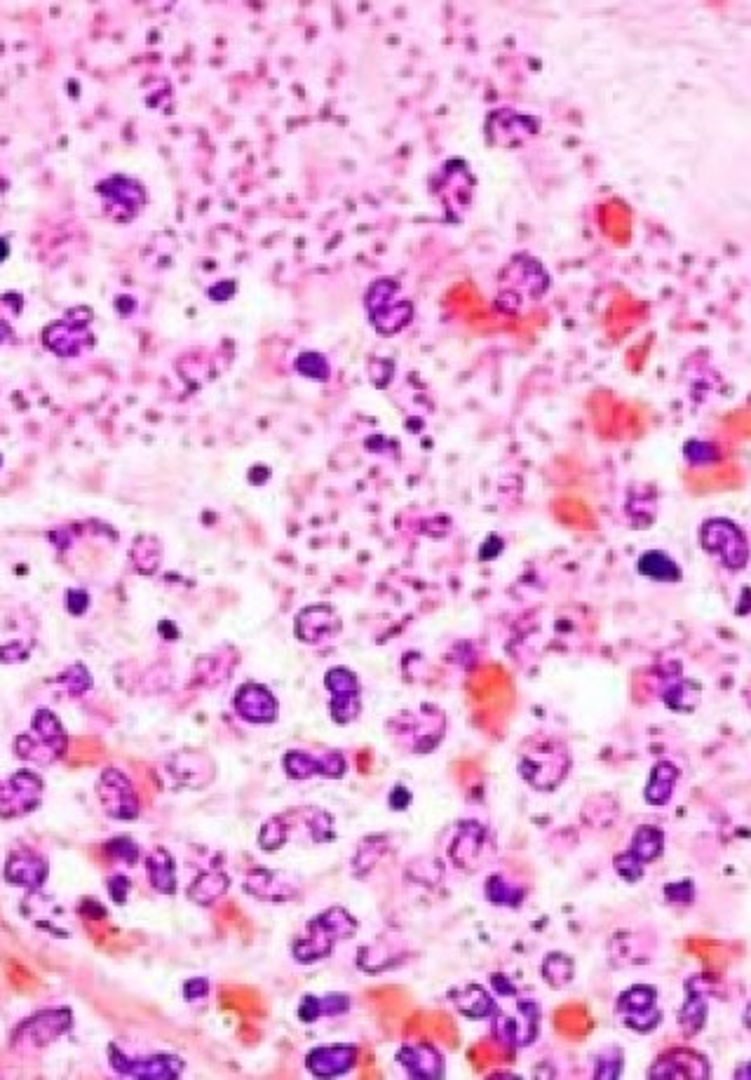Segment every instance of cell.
<instances>
[{
  "instance_id": "1",
  "label": "cell",
  "mask_w": 751,
  "mask_h": 1080,
  "mask_svg": "<svg viewBox=\"0 0 751 1080\" xmlns=\"http://www.w3.org/2000/svg\"><path fill=\"white\" fill-rule=\"evenodd\" d=\"M357 930H360V923H357V918L350 914L348 909H343V907L324 909L320 911V914H315L313 918H310V921L306 923V930H303V935L292 944L294 961L301 965H313L317 961H324V958L331 956V951H334L338 942L350 940Z\"/></svg>"
},
{
  "instance_id": "2",
  "label": "cell",
  "mask_w": 751,
  "mask_h": 1080,
  "mask_svg": "<svg viewBox=\"0 0 751 1080\" xmlns=\"http://www.w3.org/2000/svg\"><path fill=\"white\" fill-rule=\"evenodd\" d=\"M700 545L707 555L716 557L723 569L744 571L751 559V545L742 526L733 519L714 517L700 526Z\"/></svg>"
},
{
  "instance_id": "3",
  "label": "cell",
  "mask_w": 751,
  "mask_h": 1080,
  "mask_svg": "<svg viewBox=\"0 0 751 1080\" xmlns=\"http://www.w3.org/2000/svg\"><path fill=\"white\" fill-rule=\"evenodd\" d=\"M369 322L381 336H395L414 317V303L399 294V285L392 280H378L367 294Z\"/></svg>"
},
{
  "instance_id": "4",
  "label": "cell",
  "mask_w": 751,
  "mask_h": 1080,
  "mask_svg": "<svg viewBox=\"0 0 751 1080\" xmlns=\"http://www.w3.org/2000/svg\"><path fill=\"white\" fill-rule=\"evenodd\" d=\"M568 752L564 745L559 742H540L536 747L524 749L522 759H519V775L529 782L533 789L540 792H550V789L559 787V782L568 775Z\"/></svg>"
},
{
  "instance_id": "5",
  "label": "cell",
  "mask_w": 751,
  "mask_h": 1080,
  "mask_svg": "<svg viewBox=\"0 0 751 1080\" xmlns=\"http://www.w3.org/2000/svg\"><path fill=\"white\" fill-rule=\"evenodd\" d=\"M324 688L329 691V717L338 726H348L362 714V681L345 665L329 667L324 674Z\"/></svg>"
},
{
  "instance_id": "6",
  "label": "cell",
  "mask_w": 751,
  "mask_h": 1080,
  "mask_svg": "<svg viewBox=\"0 0 751 1080\" xmlns=\"http://www.w3.org/2000/svg\"><path fill=\"white\" fill-rule=\"evenodd\" d=\"M282 768L287 778L292 780H310V778H329L341 780L348 773V761L338 749H322V752H308V749H289L282 756Z\"/></svg>"
},
{
  "instance_id": "7",
  "label": "cell",
  "mask_w": 751,
  "mask_h": 1080,
  "mask_svg": "<svg viewBox=\"0 0 751 1080\" xmlns=\"http://www.w3.org/2000/svg\"><path fill=\"white\" fill-rule=\"evenodd\" d=\"M615 1012L632 1031L651 1034L662 1019L658 1010V991H655V987H648V984H634V987L622 991L618 1003H615Z\"/></svg>"
},
{
  "instance_id": "8",
  "label": "cell",
  "mask_w": 751,
  "mask_h": 1080,
  "mask_svg": "<svg viewBox=\"0 0 751 1080\" xmlns=\"http://www.w3.org/2000/svg\"><path fill=\"white\" fill-rule=\"evenodd\" d=\"M111 1057V1066L123 1076L132 1078H160V1080H172L179 1078L184 1073L186 1062L177 1055H167V1052H158V1055H146V1057H130L123 1050L111 1045L108 1050Z\"/></svg>"
},
{
  "instance_id": "9",
  "label": "cell",
  "mask_w": 751,
  "mask_h": 1080,
  "mask_svg": "<svg viewBox=\"0 0 751 1080\" xmlns=\"http://www.w3.org/2000/svg\"><path fill=\"white\" fill-rule=\"evenodd\" d=\"M101 806L115 820L139 818V796L134 792L130 778L118 768H106L99 778Z\"/></svg>"
},
{
  "instance_id": "10",
  "label": "cell",
  "mask_w": 751,
  "mask_h": 1080,
  "mask_svg": "<svg viewBox=\"0 0 751 1080\" xmlns=\"http://www.w3.org/2000/svg\"><path fill=\"white\" fill-rule=\"evenodd\" d=\"M233 710L247 724L268 726L275 724L277 717H280V702H277L275 693L268 686L259 684V681H247L235 691Z\"/></svg>"
},
{
  "instance_id": "11",
  "label": "cell",
  "mask_w": 751,
  "mask_h": 1080,
  "mask_svg": "<svg viewBox=\"0 0 751 1080\" xmlns=\"http://www.w3.org/2000/svg\"><path fill=\"white\" fill-rule=\"evenodd\" d=\"M43 782L38 775L19 771L10 780L0 782V818H19L38 806Z\"/></svg>"
},
{
  "instance_id": "12",
  "label": "cell",
  "mask_w": 751,
  "mask_h": 1080,
  "mask_svg": "<svg viewBox=\"0 0 751 1080\" xmlns=\"http://www.w3.org/2000/svg\"><path fill=\"white\" fill-rule=\"evenodd\" d=\"M357 1059H360V1048L355 1043L317 1045L306 1055V1069L315 1078H336L353 1071Z\"/></svg>"
},
{
  "instance_id": "13",
  "label": "cell",
  "mask_w": 751,
  "mask_h": 1080,
  "mask_svg": "<svg viewBox=\"0 0 751 1080\" xmlns=\"http://www.w3.org/2000/svg\"><path fill=\"white\" fill-rule=\"evenodd\" d=\"M489 843V834L486 827L479 825L475 820H463L453 832V839L449 843V857L453 864L465 872H475L482 864V855Z\"/></svg>"
},
{
  "instance_id": "14",
  "label": "cell",
  "mask_w": 751,
  "mask_h": 1080,
  "mask_svg": "<svg viewBox=\"0 0 751 1080\" xmlns=\"http://www.w3.org/2000/svg\"><path fill=\"white\" fill-rule=\"evenodd\" d=\"M19 740L29 742V747H31L19 756L26 761H38V756H40L38 752H43V764H50V761L57 759V756L64 752V742H66L62 726H59V721L54 719L47 710H40L36 717H33L31 738L29 735H22Z\"/></svg>"
},
{
  "instance_id": "15",
  "label": "cell",
  "mask_w": 751,
  "mask_h": 1080,
  "mask_svg": "<svg viewBox=\"0 0 751 1080\" xmlns=\"http://www.w3.org/2000/svg\"><path fill=\"white\" fill-rule=\"evenodd\" d=\"M341 627V616H338V611L329 604L306 606L294 620V634L303 644H320V641L336 637V634L341 632Z\"/></svg>"
},
{
  "instance_id": "16",
  "label": "cell",
  "mask_w": 751,
  "mask_h": 1080,
  "mask_svg": "<svg viewBox=\"0 0 751 1080\" xmlns=\"http://www.w3.org/2000/svg\"><path fill=\"white\" fill-rule=\"evenodd\" d=\"M491 1019H493V1029H496V1036L503 1038L505 1043L510 1041L514 1045H529L533 1043V1038L538 1036L540 1012H538V1005L533 1001H519L517 1017H507L496 1008L493 1010Z\"/></svg>"
},
{
  "instance_id": "17",
  "label": "cell",
  "mask_w": 751,
  "mask_h": 1080,
  "mask_svg": "<svg viewBox=\"0 0 751 1080\" xmlns=\"http://www.w3.org/2000/svg\"><path fill=\"white\" fill-rule=\"evenodd\" d=\"M245 890L254 900L289 902L299 895V883L273 869H252L245 879Z\"/></svg>"
},
{
  "instance_id": "18",
  "label": "cell",
  "mask_w": 751,
  "mask_h": 1080,
  "mask_svg": "<svg viewBox=\"0 0 751 1080\" xmlns=\"http://www.w3.org/2000/svg\"><path fill=\"white\" fill-rule=\"evenodd\" d=\"M395 1062L407 1071V1076L418 1080H430V1078H442L444 1076V1055L439 1052L435 1045L428 1043H414V1045H402L397 1050Z\"/></svg>"
},
{
  "instance_id": "19",
  "label": "cell",
  "mask_w": 751,
  "mask_h": 1080,
  "mask_svg": "<svg viewBox=\"0 0 751 1080\" xmlns=\"http://www.w3.org/2000/svg\"><path fill=\"white\" fill-rule=\"evenodd\" d=\"M5 876L10 883L24 888H38L43 886L47 879V864L43 857L29 853V850H19L8 857V867H5Z\"/></svg>"
},
{
  "instance_id": "20",
  "label": "cell",
  "mask_w": 751,
  "mask_h": 1080,
  "mask_svg": "<svg viewBox=\"0 0 751 1080\" xmlns=\"http://www.w3.org/2000/svg\"><path fill=\"white\" fill-rule=\"evenodd\" d=\"M637 571L653 583H681L683 580L681 564L665 550H646L639 557Z\"/></svg>"
},
{
  "instance_id": "21",
  "label": "cell",
  "mask_w": 751,
  "mask_h": 1080,
  "mask_svg": "<svg viewBox=\"0 0 751 1080\" xmlns=\"http://www.w3.org/2000/svg\"><path fill=\"white\" fill-rule=\"evenodd\" d=\"M679 775L681 771L672 761H658V764L651 768V775H648L644 799L651 803V806H665V803L672 799Z\"/></svg>"
},
{
  "instance_id": "22",
  "label": "cell",
  "mask_w": 751,
  "mask_h": 1080,
  "mask_svg": "<svg viewBox=\"0 0 751 1080\" xmlns=\"http://www.w3.org/2000/svg\"><path fill=\"white\" fill-rule=\"evenodd\" d=\"M146 874L151 886L162 895L177 893V862L165 848H155L146 857Z\"/></svg>"
},
{
  "instance_id": "23",
  "label": "cell",
  "mask_w": 751,
  "mask_h": 1080,
  "mask_svg": "<svg viewBox=\"0 0 751 1080\" xmlns=\"http://www.w3.org/2000/svg\"><path fill=\"white\" fill-rule=\"evenodd\" d=\"M350 1010V998L345 994H329L317 998L313 994L303 996L299 1003V1019L306 1024H313L322 1017H338Z\"/></svg>"
},
{
  "instance_id": "24",
  "label": "cell",
  "mask_w": 751,
  "mask_h": 1080,
  "mask_svg": "<svg viewBox=\"0 0 751 1080\" xmlns=\"http://www.w3.org/2000/svg\"><path fill=\"white\" fill-rule=\"evenodd\" d=\"M449 998L458 1008L460 1015H465L470 1019H486L493 1015V1010H496L489 991H486L484 987H479V984H468L465 989L451 991Z\"/></svg>"
},
{
  "instance_id": "25",
  "label": "cell",
  "mask_w": 751,
  "mask_h": 1080,
  "mask_svg": "<svg viewBox=\"0 0 751 1080\" xmlns=\"http://www.w3.org/2000/svg\"><path fill=\"white\" fill-rule=\"evenodd\" d=\"M627 853L646 867V864L655 862L662 853H665V834H662V829L658 827L641 825L634 829L632 843H629Z\"/></svg>"
},
{
  "instance_id": "26",
  "label": "cell",
  "mask_w": 751,
  "mask_h": 1080,
  "mask_svg": "<svg viewBox=\"0 0 751 1080\" xmlns=\"http://www.w3.org/2000/svg\"><path fill=\"white\" fill-rule=\"evenodd\" d=\"M484 895L486 900L496 907H519L524 902V888L514 886L505 879V876L493 874L484 883Z\"/></svg>"
},
{
  "instance_id": "27",
  "label": "cell",
  "mask_w": 751,
  "mask_h": 1080,
  "mask_svg": "<svg viewBox=\"0 0 751 1080\" xmlns=\"http://www.w3.org/2000/svg\"><path fill=\"white\" fill-rule=\"evenodd\" d=\"M662 700H665V705L672 707L674 712H693L700 702V686L688 679H676L674 684L665 688Z\"/></svg>"
},
{
  "instance_id": "28",
  "label": "cell",
  "mask_w": 751,
  "mask_h": 1080,
  "mask_svg": "<svg viewBox=\"0 0 751 1080\" xmlns=\"http://www.w3.org/2000/svg\"><path fill=\"white\" fill-rule=\"evenodd\" d=\"M230 888V879L226 874H202L198 881L188 888V897L198 904H212Z\"/></svg>"
},
{
  "instance_id": "29",
  "label": "cell",
  "mask_w": 751,
  "mask_h": 1080,
  "mask_svg": "<svg viewBox=\"0 0 751 1080\" xmlns=\"http://www.w3.org/2000/svg\"><path fill=\"white\" fill-rule=\"evenodd\" d=\"M287 834H289L287 815H273V818L263 822V827L259 832V848L266 850V853H275V850H280L284 843H287Z\"/></svg>"
},
{
  "instance_id": "30",
  "label": "cell",
  "mask_w": 751,
  "mask_h": 1080,
  "mask_svg": "<svg viewBox=\"0 0 751 1080\" xmlns=\"http://www.w3.org/2000/svg\"><path fill=\"white\" fill-rule=\"evenodd\" d=\"M707 1019V1001L698 991H688V1001L683 1003L681 1026L688 1036H695Z\"/></svg>"
},
{
  "instance_id": "31",
  "label": "cell",
  "mask_w": 751,
  "mask_h": 1080,
  "mask_svg": "<svg viewBox=\"0 0 751 1080\" xmlns=\"http://www.w3.org/2000/svg\"><path fill=\"white\" fill-rule=\"evenodd\" d=\"M543 977L550 987H564L573 977V961L559 951H554L543 961Z\"/></svg>"
},
{
  "instance_id": "32",
  "label": "cell",
  "mask_w": 751,
  "mask_h": 1080,
  "mask_svg": "<svg viewBox=\"0 0 751 1080\" xmlns=\"http://www.w3.org/2000/svg\"><path fill=\"white\" fill-rule=\"evenodd\" d=\"M296 371H299L301 376L313 378V381H329V376H331V367H329L327 357L315 353V350H306V353H301L299 357H296Z\"/></svg>"
},
{
  "instance_id": "33",
  "label": "cell",
  "mask_w": 751,
  "mask_h": 1080,
  "mask_svg": "<svg viewBox=\"0 0 751 1080\" xmlns=\"http://www.w3.org/2000/svg\"><path fill=\"white\" fill-rule=\"evenodd\" d=\"M683 456L688 458L693 465H709L714 461H719V449L714 447V444L709 442H700V440H690L686 447H683Z\"/></svg>"
},
{
  "instance_id": "34",
  "label": "cell",
  "mask_w": 751,
  "mask_h": 1080,
  "mask_svg": "<svg viewBox=\"0 0 751 1080\" xmlns=\"http://www.w3.org/2000/svg\"><path fill=\"white\" fill-rule=\"evenodd\" d=\"M613 867H615V872H618V874L622 876V879L629 881V883H637V881L641 879V876H644V864L634 860V857L629 855L627 850H625V853L615 855Z\"/></svg>"
},
{
  "instance_id": "35",
  "label": "cell",
  "mask_w": 751,
  "mask_h": 1080,
  "mask_svg": "<svg viewBox=\"0 0 751 1080\" xmlns=\"http://www.w3.org/2000/svg\"><path fill=\"white\" fill-rule=\"evenodd\" d=\"M106 850L115 857V860H125L127 864H134L139 860V846L130 839H113L106 846Z\"/></svg>"
},
{
  "instance_id": "36",
  "label": "cell",
  "mask_w": 751,
  "mask_h": 1080,
  "mask_svg": "<svg viewBox=\"0 0 751 1080\" xmlns=\"http://www.w3.org/2000/svg\"><path fill=\"white\" fill-rule=\"evenodd\" d=\"M604 1069H613L615 1078L620 1076V1071H622V1052H620L618 1048H611V1050L601 1052L599 1059H597V1071H594V1078H599V1076H601V1071H604Z\"/></svg>"
},
{
  "instance_id": "37",
  "label": "cell",
  "mask_w": 751,
  "mask_h": 1080,
  "mask_svg": "<svg viewBox=\"0 0 751 1080\" xmlns=\"http://www.w3.org/2000/svg\"><path fill=\"white\" fill-rule=\"evenodd\" d=\"M665 895L669 902H681V904H690L693 902V895H695V888H693V881H679V883H672V886L665 888Z\"/></svg>"
},
{
  "instance_id": "38",
  "label": "cell",
  "mask_w": 751,
  "mask_h": 1080,
  "mask_svg": "<svg viewBox=\"0 0 751 1080\" xmlns=\"http://www.w3.org/2000/svg\"><path fill=\"white\" fill-rule=\"evenodd\" d=\"M503 550H505L503 540H500L496 533H491V536L482 543V548H479V559H482V562H489V559H496Z\"/></svg>"
},
{
  "instance_id": "39",
  "label": "cell",
  "mask_w": 751,
  "mask_h": 1080,
  "mask_svg": "<svg viewBox=\"0 0 751 1080\" xmlns=\"http://www.w3.org/2000/svg\"><path fill=\"white\" fill-rule=\"evenodd\" d=\"M388 801L392 810H407L411 803V792L404 785H395L388 796Z\"/></svg>"
},
{
  "instance_id": "40",
  "label": "cell",
  "mask_w": 751,
  "mask_h": 1080,
  "mask_svg": "<svg viewBox=\"0 0 751 1080\" xmlns=\"http://www.w3.org/2000/svg\"><path fill=\"white\" fill-rule=\"evenodd\" d=\"M108 890H111V897L115 902H125L127 890H130V881H127L125 876H113V879L108 881Z\"/></svg>"
},
{
  "instance_id": "41",
  "label": "cell",
  "mask_w": 751,
  "mask_h": 1080,
  "mask_svg": "<svg viewBox=\"0 0 751 1080\" xmlns=\"http://www.w3.org/2000/svg\"><path fill=\"white\" fill-rule=\"evenodd\" d=\"M87 604H90V599H87L85 592H80V590H71L69 592L66 606H69V611L73 613V616H80V613L87 609Z\"/></svg>"
},
{
  "instance_id": "42",
  "label": "cell",
  "mask_w": 751,
  "mask_h": 1080,
  "mask_svg": "<svg viewBox=\"0 0 751 1080\" xmlns=\"http://www.w3.org/2000/svg\"><path fill=\"white\" fill-rule=\"evenodd\" d=\"M186 1001H195V998H205L207 991H209V982L202 980V977H198V980H191L186 982Z\"/></svg>"
}]
</instances>
